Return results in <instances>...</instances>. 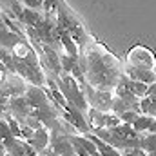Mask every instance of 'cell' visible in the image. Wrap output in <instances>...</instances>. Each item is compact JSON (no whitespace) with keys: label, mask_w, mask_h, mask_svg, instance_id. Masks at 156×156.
<instances>
[{"label":"cell","mask_w":156,"mask_h":156,"mask_svg":"<svg viewBox=\"0 0 156 156\" xmlns=\"http://www.w3.org/2000/svg\"><path fill=\"white\" fill-rule=\"evenodd\" d=\"M85 93H87V104L93 109H98V111H104V113L113 111V105H115L113 91H100V89H94L87 83Z\"/></svg>","instance_id":"obj_3"},{"label":"cell","mask_w":156,"mask_h":156,"mask_svg":"<svg viewBox=\"0 0 156 156\" xmlns=\"http://www.w3.org/2000/svg\"><path fill=\"white\" fill-rule=\"evenodd\" d=\"M58 87H60L62 94L66 96V100H67L71 105H75V107L82 109V111L87 109L89 104H87V100L83 98V93H82V89H80V83H76L75 76H71V75H67V73L60 75V76H58Z\"/></svg>","instance_id":"obj_2"},{"label":"cell","mask_w":156,"mask_h":156,"mask_svg":"<svg viewBox=\"0 0 156 156\" xmlns=\"http://www.w3.org/2000/svg\"><path fill=\"white\" fill-rule=\"evenodd\" d=\"M37 153H44L45 149H47V145L51 144V138H49V133H47V129H44V127H40L35 131V134H33V138H29V140H26Z\"/></svg>","instance_id":"obj_5"},{"label":"cell","mask_w":156,"mask_h":156,"mask_svg":"<svg viewBox=\"0 0 156 156\" xmlns=\"http://www.w3.org/2000/svg\"><path fill=\"white\" fill-rule=\"evenodd\" d=\"M24 96H26V100H27V104H29V107L33 111L42 109V107H47V98H45V94L40 91L38 87H27V91H26Z\"/></svg>","instance_id":"obj_6"},{"label":"cell","mask_w":156,"mask_h":156,"mask_svg":"<svg viewBox=\"0 0 156 156\" xmlns=\"http://www.w3.org/2000/svg\"><path fill=\"white\" fill-rule=\"evenodd\" d=\"M140 113L142 115H147V116L156 118V100L153 98H142L140 100Z\"/></svg>","instance_id":"obj_12"},{"label":"cell","mask_w":156,"mask_h":156,"mask_svg":"<svg viewBox=\"0 0 156 156\" xmlns=\"http://www.w3.org/2000/svg\"><path fill=\"white\" fill-rule=\"evenodd\" d=\"M60 5H62V2H58V0H45L44 2V7H42L44 9V15L56 20V16L60 13Z\"/></svg>","instance_id":"obj_11"},{"label":"cell","mask_w":156,"mask_h":156,"mask_svg":"<svg viewBox=\"0 0 156 156\" xmlns=\"http://www.w3.org/2000/svg\"><path fill=\"white\" fill-rule=\"evenodd\" d=\"M44 2L45 0H24V5L29 9H40V7H44Z\"/></svg>","instance_id":"obj_13"},{"label":"cell","mask_w":156,"mask_h":156,"mask_svg":"<svg viewBox=\"0 0 156 156\" xmlns=\"http://www.w3.org/2000/svg\"><path fill=\"white\" fill-rule=\"evenodd\" d=\"M127 78L131 80H136V82H142V83H156V73L149 67H140V66H131L127 67Z\"/></svg>","instance_id":"obj_4"},{"label":"cell","mask_w":156,"mask_h":156,"mask_svg":"<svg viewBox=\"0 0 156 156\" xmlns=\"http://www.w3.org/2000/svg\"><path fill=\"white\" fill-rule=\"evenodd\" d=\"M147 98H153V100H156V83H151V85H149Z\"/></svg>","instance_id":"obj_14"},{"label":"cell","mask_w":156,"mask_h":156,"mask_svg":"<svg viewBox=\"0 0 156 156\" xmlns=\"http://www.w3.org/2000/svg\"><path fill=\"white\" fill-rule=\"evenodd\" d=\"M94 144H96V147H98V151H100V154L102 156H123V153L115 147V145H111V144H105L104 140H100L96 134H87Z\"/></svg>","instance_id":"obj_8"},{"label":"cell","mask_w":156,"mask_h":156,"mask_svg":"<svg viewBox=\"0 0 156 156\" xmlns=\"http://www.w3.org/2000/svg\"><path fill=\"white\" fill-rule=\"evenodd\" d=\"M122 82L125 83L127 91H129L133 96H136V98H140V100L147 96V91H149V85H147V83H142V82H136V80H131V78H125V76H122Z\"/></svg>","instance_id":"obj_7"},{"label":"cell","mask_w":156,"mask_h":156,"mask_svg":"<svg viewBox=\"0 0 156 156\" xmlns=\"http://www.w3.org/2000/svg\"><path fill=\"white\" fill-rule=\"evenodd\" d=\"M140 140H142V149L147 154H156V134H153V133H144Z\"/></svg>","instance_id":"obj_10"},{"label":"cell","mask_w":156,"mask_h":156,"mask_svg":"<svg viewBox=\"0 0 156 156\" xmlns=\"http://www.w3.org/2000/svg\"><path fill=\"white\" fill-rule=\"evenodd\" d=\"M83 73L87 75L89 85L100 91H115L122 78L118 60L102 47H93L85 55Z\"/></svg>","instance_id":"obj_1"},{"label":"cell","mask_w":156,"mask_h":156,"mask_svg":"<svg viewBox=\"0 0 156 156\" xmlns=\"http://www.w3.org/2000/svg\"><path fill=\"white\" fill-rule=\"evenodd\" d=\"M156 118L153 116H147V115H140V116L134 120V123H133V127L140 133V134H144V133H149V129L153 127V123H154Z\"/></svg>","instance_id":"obj_9"}]
</instances>
